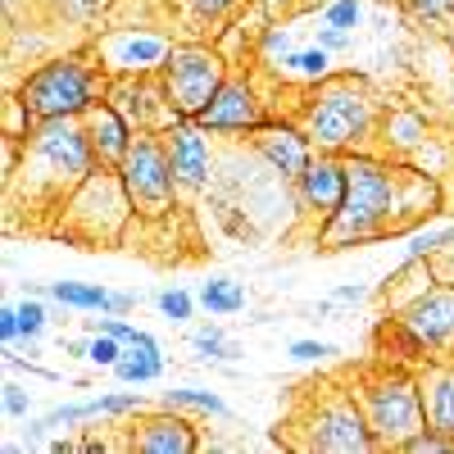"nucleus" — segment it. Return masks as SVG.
<instances>
[{"mask_svg": "<svg viewBox=\"0 0 454 454\" xmlns=\"http://www.w3.org/2000/svg\"><path fill=\"white\" fill-rule=\"evenodd\" d=\"M0 336H5V340H14V336H23V323H19V309H5V314H0Z\"/></svg>", "mask_w": 454, "mask_h": 454, "instance_id": "c85d7f7f", "label": "nucleus"}, {"mask_svg": "<svg viewBox=\"0 0 454 454\" xmlns=\"http://www.w3.org/2000/svg\"><path fill=\"white\" fill-rule=\"evenodd\" d=\"M364 132H368V96H364V87L350 82V78L327 82L318 105L305 119V137L318 141L323 150H340V145L359 141Z\"/></svg>", "mask_w": 454, "mask_h": 454, "instance_id": "39448f33", "label": "nucleus"}, {"mask_svg": "<svg viewBox=\"0 0 454 454\" xmlns=\"http://www.w3.org/2000/svg\"><path fill=\"white\" fill-rule=\"evenodd\" d=\"M404 5L419 14V19H441L445 10H454V0H404Z\"/></svg>", "mask_w": 454, "mask_h": 454, "instance_id": "393cba45", "label": "nucleus"}, {"mask_svg": "<svg viewBox=\"0 0 454 454\" xmlns=\"http://www.w3.org/2000/svg\"><path fill=\"white\" fill-rule=\"evenodd\" d=\"M200 128L218 132H237V128H259V105L246 82H223L218 96L200 109Z\"/></svg>", "mask_w": 454, "mask_h": 454, "instance_id": "9d476101", "label": "nucleus"}, {"mask_svg": "<svg viewBox=\"0 0 454 454\" xmlns=\"http://www.w3.org/2000/svg\"><path fill=\"white\" fill-rule=\"evenodd\" d=\"M323 64H327L323 51H305V55H295V59H291V68H295V73H309V78H318Z\"/></svg>", "mask_w": 454, "mask_h": 454, "instance_id": "a878e982", "label": "nucleus"}, {"mask_svg": "<svg viewBox=\"0 0 454 454\" xmlns=\"http://www.w3.org/2000/svg\"><path fill=\"white\" fill-rule=\"evenodd\" d=\"M105 332H109V336H119V340H123V346H132V340H137V336H141V332H137V327H128V323H114V318H109V323H105Z\"/></svg>", "mask_w": 454, "mask_h": 454, "instance_id": "7c9ffc66", "label": "nucleus"}, {"mask_svg": "<svg viewBox=\"0 0 454 454\" xmlns=\"http://www.w3.org/2000/svg\"><path fill=\"white\" fill-rule=\"evenodd\" d=\"M295 186H300V200H305L309 209H318L323 218H332L340 209V200H346V164H336V160H309Z\"/></svg>", "mask_w": 454, "mask_h": 454, "instance_id": "1a4fd4ad", "label": "nucleus"}, {"mask_svg": "<svg viewBox=\"0 0 454 454\" xmlns=\"http://www.w3.org/2000/svg\"><path fill=\"white\" fill-rule=\"evenodd\" d=\"M419 395H423L427 427L441 436H454V364H432L419 377Z\"/></svg>", "mask_w": 454, "mask_h": 454, "instance_id": "9b49d317", "label": "nucleus"}, {"mask_svg": "<svg viewBox=\"0 0 454 454\" xmlns=\"http://www.w3.org/2000/svg\"><path fill=\"white\" fill-rule=\"evenodd\" d=\"M200 300H205L209 314H237V309L246 305V291H241L237 282H209V286L200 291Z\"/></svg>", "mask_w": 454, "mask_h": 454, "instance_id": "aec40b11", "label": "nucleus"}, {"mask_svg": "<svg viewBox=\"0 0 454 454\" xmlns=\"http://www.w3.org/2000/svg\"><path fill=\"white\" fill-rule=\"evenodd\" d=\"M332 19H336V23H350V19H355V5H336Z\"/></svg>", "mask_w": 454, "mask_h": 454, "instance_id": "f704fd0d", "label": "nucleus"}, {"mask_svg": "<svg viewBox=\"0 0 454 454\" xmlns=\"http://www.w3.org/2000/svg\"><path fill=\"white\" fill-rule=\"evenodd\" d=\"M119 368V377L123 382H155L160 377V346H132V359H119L114 364Z\"/></svg>", "mask_w": 454, "mask_h": 454, "instance_id": "a211bd4d", "label": "nucleus"}, {"mask_svg": "<svg viewBox=\"0 0 454 454\" xmlns=\"http://www.w3.org/2000/svg\"><path fill=\"white\" fill-rule=\"evenodd\" d=\"M128 409H137V395H105V400H91V404H68V409L46 413V423H42V427H59V423L96 419V413H128Z\"/></svg>", "mask_w": 454, "mask_h": 454, "instance_id": "dca6fc26", "label": "nucleus"}, {"mask_svg": "<svg viewBox=\"0 0 454 454\" xmlns=\"http://www.w3.org/2000/svg\"><path fill=\"white\" fill-rule=\"evenodd\" d=\"M87 137H91V150L100 155V164H123L128 155V123L119 119V109H109V105H91L87 109Z\"/></svg>", "mask_w": 454, "mask_h": 454, "instance_id": "ddd939ff", "label": "nucleus"}, {"mask_svg": "<svg viewBox=\"0 0 454 454\" xmlns=\"http://www.w3.org/2000/svg\"><path fill=\"white\" fill-rule=\"evenodd\" d=\"M323 46H346V27H323Z\"/></svg>", "mask_w": 454, "mask_h": 454, "instance_id": "473e14b6", "label": "nucleus"}, {"mask_svg": "<svg viewBox=\"0 0 454 454\" xmlns=\"http://www.w3.org/2000/svg\"><path fill=\"white\" fill-rule=\"evenodd\" d=\"M96 96V78L82 59H55L46 68H36L19 91V105L27 119L36 123H55V119H73V114L91 109Z\"/></svg>", "mask_w": 454, "mask_h": 454, "instance_id": "f03ea898", "label": "nucleus"}, {"mask_svg": "<svg viewBox=\"0 0 454 454\" xmlns=\"http://www.w3.org/2000/svg\"><path fill=\"white\" fill-rule=\"evenodd\" d=\"M314 436L309 445L314 450H327V454H350V450H372L377 436L364 419V409L350 400V395H327L318 409H314Z\"/></svg>", "mask_w": 454, "mask_h": 454, "instance_id": "0eeeda50", "label": "nucleus"}, {"mask_svg": "<svg viewBox=\"0 0 454 454\" xmlns=\"http://www.w3.org/2000/svg\"><path fill=\"white\" fill-rule=\"evenodd\" d=\"M160 309H164L173 323H186V318H192V295H186V291H164V295H160Z\"/></svg>", "mask_w": 454, "mask_h": 454, "instance_id": "5701e85b", "label": "nucleus"}, {"mask_svg": "<svg viewBox=\"0 0 454 454\" xmlns=\"http://www.w3.org/2000/svg\"><path fill=\"white\" fill-rule=\"evenodd\" d=\"M155 59H164V42H155V36H141V42H137V36H128V42L119 46V55H114V64H119V68H150V64H155Z\"/></svg>", "mask_w": 454, "mask_h": 454, "instance_id": "6ab92c4d", "label": "nucleus"}, {"mask_svg": "<svg viewBox=\"0 0 454 454\" xmlns=\"http://www.w3.org/2000/svg\"><path fill=\"white\" fill-rule=\"evenodd\" d=\"M254 141H259V150H263V160H269L282 177L300 182V173H305V164H309L305 137H295V132H286V128H259Z\"/></svg>", "mask_w": 454, "mask_h": 454, "instance_id": "2eb2a0df", "label": "nucleus"}, {"mask_svg": "<svg viewBox=\"0 0 454 454\" xmlns=\"http://www.w3.org/2000/svg\"><path fill=\"white\" fill-rule=\"evenodd\" d=\"M119 346H123V340L105 332V336H96V340H91V350H87V355H91L96 364H119Z\"/></svg>", "mask_w": 454, "mask_h": 454, "instance_id": "b1692460", "label": "nucleus"}, {"mask_svg": "<svg viewBox=\"0 0 454 454\" xmlns=\"http://www.w3.org/2000/svg\"><path fill=\"white\" fill-rule=\"evenodd\" d=\"M291 355H295V359H318V355H332V346H314V340H295Z\"/></svg>", "mask_w": 454, "mask_h": 454, "instance_id": "c756f323", "label": "nucleus"}, {"mask_svg": "<svg viewBox=\"0 0 454 454\" xmlns=\"http://www.w3.org/2000/svg\"><path fill=\"white\" fill-rule=\"evenodd\" d=\"M196 350H205V359H227L232 355V346L218 336V327H200L196 332Z\"/></svg>", "mask_w": 454, "mask_h": 454, "instance_id": "4be33fe9", "label": "nucleus"}, {"mask_svg": "<svg viewBox=\"0 0 454 454\" xmlns=\"http://www.w3.org/2000/svg\"><path fill=\"white\" fill-rule=\"evenodd\" d=\"M109 309H119V314H128V309H132V295H109Z\"/></svg>", "mask_w": 454, "mask_h": 454, "instance_id": "72a5a7b5", "label": "nucleus"}, {"mask_svg": "<svg viewBox=\"0 0 454 454\" xmlns=\"http://www.w3.org/2000/svg\"><path fill=\"white\" fill-rule=\"evenodd\" d=\"M200 441L186 419H150L132 432V450L141 454H192Z\"/></svg>", "mask_w": 454, "mask_h": 454, "instance_id": "f8f14e48", "label": "nucleus"}, {"mask_svg": "<svg viewBox=\"0 0 454 454\" xmlns=\"http://www.w3.org/2000/svg\"><path fill=\"white\" fill-rule=\"evenodd\" d=\"M413 336L423 340V346H450L454 340V291L450 286H432V291H423L413 305L404 309V318H400Z\"/></svg>", "mask_w": 454, "mask_h": 454, "instance_id": "6e6552de", "label": "nucleus"}, {"mask_svg": "<svg viewBox=\"0 0 454 454\" xmlns=\"http://www.w3.org/2000/svg\"><path fill=\"white\" fill-rule=\"evenodd\" d=\"M5 409H10V413H23V409H27V400H23L19 387H5Z\"/></svg>", "mask_w": 454, "mask_h": 454, "instance_id": "2f4dec72", "label": "nucleus"}, {"mask_svg": "<svg viewBox=\"0 0 454 454\" xmlns=\"http://www.w3.org/2000/svg\"><path fill=\"white\" fill-rule=\"evenodd\" d=\"M223 87V64L205 46H177L164 55V96L182 119H200V109Z\"/></svg>", "mask_w": 454, "mask_h": 454, "instance_id": "20e7f679", "label": "nucleus"}, {"mask_svg": "<svg viewBox=\"0 0 454 454\" xmlns=\"http://www.w3.org/2000/svg\"><path fill=\"white\" fill-rule=\"evenodd\" d=\"M19 323H23V336H36V332H42V323H46L42 305H23L19 309Z\"/></svg>", "mask_w": 454, "mask_h": 454, "instance_id": "bb28decb", "label": "nucleus"}, {"mask_svg": "<svg viewBox=\"0 0 454 454\" xmlns=\"http://www.w3.org/2000/svg\"><path fill=\"white\" fill-rule=\"evenodd\" d=\"M395 192H400V177L372 160H350L346 164V200L332 214L327 223V241H368V237H382L391 227H400L395 218Z\"/></svg>", "mask_w": 454, "mask_h": 454, "instance_id": "f257e3e1", "label": "nucleus"}, {"mask_svg": "<svg viewBox=\"0 0 454 454\" xmlns=\"http://www.w3.org/2000/svg\"><path fill=\"white\" fill-rule=\"evenodd\" d=\"M173 404H192V409H205V413H227V404L209 391H168V409Z\"/></svg>", "mask_w": 454, "mask_h": 454, "instance_id": "412c9836", "label": "nucleus"}, {"mask_svg": "<svg viewBox=\"0 0 454 454\" xmlns=\"http://www.w3.org/2000/svg\"><path fill=\"white\" fill-rule=\"evenodd\" d=\"M59 305H73V309H109V291L100 286H82V282H51L46 286Z\"/></svg>", "mask_w": 454, "mask_h": 454, "instance_id": "f3484780", "label": "nucleus"}, {"mask_svg": "<svg viewBox=\"0 0 454 454\" xmlns=\"http://www.w3.org/2000/svg\"><path fill=\"white\" fill-rule=\"evenodd\" d=\"M364 419L377 436V445H404L409 436H419L427 427L419 382H409L404 372H382L377 382L364 387Z\"/></svg>", "mask_w": 454, "mask_h": 454, "instance_id": "7ed1b4c3", "label": "nucleus"}, {"mask_svg": "<svg viewBox=\"0 0 454 454\" xmlns=\"http://www.w3.org/2000/svg\"><path fill=\"white\" fill-rule=\"evenodd\" d=\"M168 160H173V177L186 182V186H200L209 177V150H205V141H200V132L192 123H177L173 128Z\"/></svg>", "mask_w": 454, "mask_h": 454, "instance_id": "4468645a", "label": "nucleus"}, {"mask_svg": "<svg viewBox=\"0 0 454 454\" xmlns=\"http://www.w3.org/2000/svg\"><path fill=\"white\" fill-rule=\"evenodd\" d=\"M123 186H128V200L141 214H164L173 200V160L160 141L137 137L123 155Z\"/></svg>", "mask_w": 454, "mask_h": 454, "instance_id": "423d86ee", "label": "nucleus"}, {"mask_svg": "<svg viewBox=\"0 0 454 454\" xmlns=\"http://www.w3.org/2000/svg\"><path fill=\"white\" fill-rule=\"evenodd\" d=\"M223 5H227V0H186V10H192L196 19H218Z\"/></svg>", "mask_w": 454, "mask_h": 454, "instance_id": "cd10ccee", "label": "nucleus"}]
</instances>
